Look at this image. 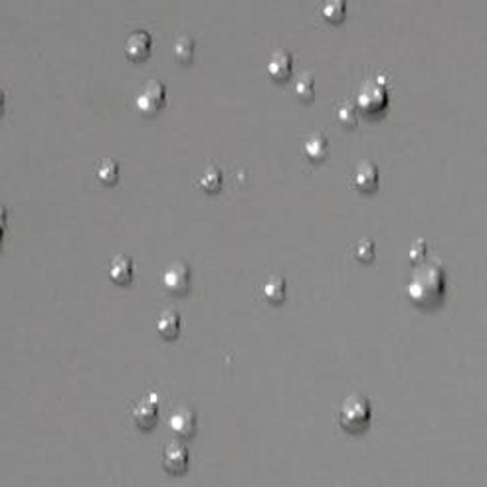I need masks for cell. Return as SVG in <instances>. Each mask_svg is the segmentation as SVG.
Segmentation results:
<instances>
[{
  "label": "cell",
  "mask_w": 487,
  "mask_h": 487,
  "mask_svg": "<svg viewBox=\"0 0 487 487\" xmlns=\"http://www.w3.org/2000/svg\"><path fill=\"white\" fill-rule=\"evenodd\" d=\"M293 94L301 103H311L315 97V80L311 74H301L293 84Z\"/></svg>",
  "instance_id": "obj_17"
},
{
  "label": "cell",
  "mask_w": 487,
  "mask_h": 487,
  "mask_svg": "<svg viewBox=\"0 0 487 487\" xmlns=\"http://www.w3.org/2000/svg\"><path fill=\"white\" fill-rule=\"evenodd\" d=\"M6 222H8L6 208H4V206H0V230H2V232H4V228H6Z\"/></svg>",
  "instance_id": "obj_24"
},
{
  "label": "cell",
  "mask_w": 487,
  "mask_h": 487,
  "mask_svg": "<svg viewBox=\"0 0 487 487\" xmlns=\"http://www.w3.org/2000/svg\"><path fill=\"white\" fill-rule=\"evenodd\" d=\"M163 466L172 476L184 474L186 467H189V450H186V445H182L180 442H170V444L165 445Z\"/></svg>",
  "instance_id": "obj_6"
},
{
  "label": "cell",
  "mask_w": 487,
  "mask_h": 487,
  "mask_svg": "<svg viewBox=\"0 0 487 487\" xmlns=\"http://www.w3.org/2000/svg\"><path fill=\"white\" fill-rule=\"evenodd\" d=\"M4 101H6V97H4V91L0 89V115H2V111H4Z\"/></svg>",
  "instance_id": "obj_25"
},
{
  "label": "cell",
  "mask_w": 487,
  "mask_h": 487,
  "mask_svg": "<svg viewBox=\"0 0 487 487\" xmlns=\"http://www.w3.org/2000/svg\"><path fill=\"white\" fill-rule=\"evenodd\" d=\"M355 258L359 260V262H362V264H371L372 260H374V242L372 240H369V238H362V240H359V244L355 246Z\"/></svg>",
  "instance_id": "obj_22"
},
{
  "label": "cell",
  "mask_w": 487,
  "mask_h": 487,
  "mask_svg": "<svg viewBox=\"0 0 487 487\" xmlns=\"http://www.w3.org/2000/svg\"><path fill=\"white\" fill-rule=\"evenodd\" d=\"M198 186L206 194H216V192L222 189V172L218 167H206L202 170L201 177H198Z\"/></svg>",
  "instance_id": "obj_16"
},
{
  "label": "cell",
  "mask_w": 487,
  "mask_h": 487,
  "mask_svg": "<svg viewBox=\"0 0 487 487\" xmlns=\"http://www.w3.org/2000/svg\"><path fill=\"white\" fill-rule=\"evenodd\" d=\"M262 291H264V297L270 301V303H274V305H277V303H282L284 299H286V279L282 276H272L265 279L264 287H262Z\"/></svg>",
  "instance_id": "obj_15"
},
{
  "label": "cell",
  "mask_w": 487,
  "mask_h": 487,
  "mask_svg": "<svg viewBox=\"0 0 487 487\" xmlns=\"http://www.w3.org/2000/svg\"><path fill=\"white\" fill-rule=\"evenodd\" d=\"M180 327H182V317L175 309H167L165 313H160L159 321H157V331L165 339H177L180 333Z\"/></svg>",
  "instance_id": "obj_14"
},
{
  "label": "cell",
  "mask_w": 487,
  "mask_h": 487,
  "mask_svg": "<svg viewBox=\"0 0 487 487\" xmlns=\"http://www.w3.org/2000/svg\"><path fill=\"white\" fill-rule=\"evenodd\" d=\"M293 74V56L287 50H276L272 53V58L267 60V75L274 80V82H279L284 84Z\"/></svg>",
  "instance_id": "obj_8"
},
{
  "label": "cell",
  "mask_w": 487,
  "mask_h": 487,
  "mask_svg": "<svg viewBox=\"0 0 487 487\" xmlns=\"http://www.w3.org/2000/svg\"><path fill=\"white\" fill-rule=\"evenodd\" d=\"M172 53H175V60L180 64H191L194 60V40L189 36L177 38V42L172 46Z\"/></svg>",
  "instance_id": "obj_19"
},
{
  "label": "cell",
  "mask_w": 487,
  "mask_h": 487,
  "mask_svg": "<svg viewBox=\"0 0 487 487\" xmlns=\"http://www.w3.org/2000/svg\"><path fill=\"white\" fill-rule=\"evenodd\" d=\"M372 420V408L369 398L362 394H350L349 398L343 403L339 412L341 428L349 434H360L365 432Z\"/></svg>",
  "instance_id": "obj_2"
},
{
  "label": "cell",
  "mask_w": 487,
  "mask_h": 487,
  "mask_svg": "<svg viewBox=\"0 0 487 487\" xmlns=\"http://www.w3.org/2000/svg\"><path fill=\"white\" fill-rule=\"evenodd\" d=\"M426 252H428V244H426V240H414L412 246L408 248V260H410V264H420L424 258H426Z\"/></svg>",
  "instance_id": "obj_23"
},
{
  "label": "cell",
  "mask_w": 487,
  "mask_h": 487,
  "mask_svg": "<svg viewBox=\"0 0 487 487\" xmlns=\"http://www.w3.org/2000/svg\"><path fill=\"white\" fill-rule=\"evenodd\" d=\"M303 153L311 163H321L327 159L329 155V141L323 133H313L305 139L303 143Z\"/></svg>",
  "instance_id": "obj_13"
},
{
  "label": "cell",
  "mask_w": 487,
  "mask_h": 487,
  "mask_svg": "<svg viewBox=\"0 0 487 487\" xmlns=\"http://www.w3.org/2000/svg\"><path fill=\"white\" fill-rule=\"evenodd\" d=\"M97 179L101 180L103 184H107V186L115 184L117 180H119V163L113 159L101 160L99 167H97Z\"/></svg>",
  "instance_id": "obj_20"
},
{
  "label": "cell",
  "mask_w": 487,
  "mask_h": 487,
  "mask_svg": "<svg viewBox=\"0 0 487 487\" xmlns=\"http://www.w3.org/2000/svg\"><path fill=\"white\" fill-rule=\"evenodd\" d=\"M321 14L331 24H339L345 20V14H347V0H323Z\"/></svg>",
  "instance_id": "obj_18"
},
{
  "label": "cell",
  "mask_w": 487,
  "mask_h": 487,
  "mask_svg": "<svg viewBox=\"0 0 487 487\" xmlns=\"http://www.w3.org/2000/svg\"><path fill=\"white\" fill-rule=\"evenodd\" d=\"M388 107V85L384 77H374L357 94V109L365 115H379Z\"/></svg>",
  "instance_id": "obj_3"
},
{
  "label": "cell",
  "mask_w": 487,
  "mask_h": 487,
  "mask_svg": "<svg viewBox=\"0 0 487 487\" xmlns=\"http://www.w3.org/2000/svg\"><path fill=\"white\" fill-rule=\"evenodd\" d=\"M337 121L347 129L357 127V121H359V109H357V106H353L349 101H343L337 107Z\"/></svg>",
  "instance_id": "obj_21"
},
{
  "label": "cell",
  "mask_w": 487,
  "mask_h": 487,
  "mask_svg": "<svg viewBox=\"0 0 487 487\" xmlns=\"http://www.w3.org/2000/svg\"><path fill=\"white\" fill-rule=\"evenodd\" d=\"M353 180H355V186L360 192L377 191V186H379V167L374 163H369V160L360 163L357 170H355Z\"/></svg>",
  "instance_id": "obj_11"
},
{
  "label": "cell",
  "mask_w": 487,
  "mask_h": 487,
  "mask_svg": "<svg viewBox=\"0 0 487 487\" xmlns=\"http://www.w3.org/2000/svg\"><path fill=\"white\" fill-rule=\"evenodd\" d=\"M109 277L117 286H127L133 282V260L129 255H117L109 265Z\"/></svg>",
  "instance_id": "obj_12"
},
{
  "label": "cell",
  "mask_w": 487,
  "mask_h": 487,
  "mask_svg": "<svg viewBox=\"0 0 487 487\" xmlns=\"http://www.w3.org/2000/svg\"><path fill=\"white\" fill-rule=\"evenodd\" d=\"M167 103V85L159 80H148L135 97V107L141 115L153 117Z\"/></svg>",
  "instance_id": "obj_4"
},
{
  "label": "cell",
  "mask_w": 487,
  "mask_h": 487,
  "mask_svg": "<svg viewBox=\"0 0 487 487\" xmlns=\"http://www.w3.org/2000/svg\"><path fill=\"white\" fill-rule=\"evenodd\" d=\"M157 416H159V396L155 392H151L133 408V420L141 430L153 428L157 422Z\"/></svg>",
  "instance_id": "obj_7"
},
{
  "label": "cell",
  "mask_w": 487,
  "mask_h": 487,
  "mask_svg": "<svg viewBox=\"0 0 487 487\" xmlns=\"http://www.w3.org/2000/svg\"><path fill=\"white\" fill-rule=\"evenodd\" d=\"M151 50H153V38L145 30L133 32L127 38V42H125V56H127L131 62H143V60H147L148 56H151Z\"/></svg>",
  "instance_id": "obj_9"
},
{
  "label": "cell",
  "mask_w": 487,
  "mask_h": 487,
  "mask_svg": "<svg viewBox=\"0 0 487 487\" xmlns=\"http://www.w3.org/2000/svg\"><path fill=\"white\" fill-rule=\"evenodd\" d=\"M170 432L179 438H192L196 428H198V420H196V414L189 410V408H180L177 412L170 416L169 420Z\"/></svg>",
  "instance_id": "obj_10"
},
{
  "label": "cell",
  "mask_w": 487,
  "mask_h": 487,
  "mask_svg": "<svg viewBox=\"0 0 487 487\" xmlns=\"http://www.w3.org/2000/svg\"><path fill=\"white\" fill-rule=\"evenodd\" d=\"M0 244H2V230H0Z\"/></svg>",
  "instance_id": "obj_26"
},
{
  "label": "cell",
  "mask_w": 487,
  "mask_h": 487,
  "mask_svg": "<svg viewBox=\"0 0 487 487\" xmlns=\"http://www.w3.org/2000/svg\"><path fill=\"white\" fill-rule=\"evenodd\" d=\"M160 282L172 296H184L191 289V267H189L186 262H180V260L179 262H172L163 272Z\"/></svg>",
  "instance_id": "obj_5"
},
{
  "label": "cell",
  "mask_w": 487,
  "mask_h": 487,
  "mask_svg": "<svg viewBox=\"0 0 487 487\" xmlns=\"http://www.w3.org/2000/svg\"><path fill=\"white\" fill-rule=\"evenodd\" d=\"M408 297L420 309H434L445 296V272L440 264H424L408 282Z\"/></svg>",
  "instance_id": "obj_1"
}]
</instances>
